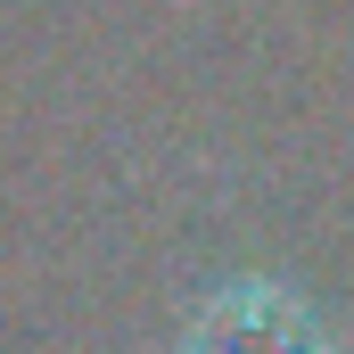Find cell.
Masks as SVG:
<instances>
[{"label":"cell","mask_w":354,"mask_h":354,"mask_svg":"<svg viewBox=\"0 0 354 354\" xmlns=\"http://www.w3.org/2000/svg\"><path fill=\"white\" fill-rule=\"evenodd\" d=\"M198 354H288V305H214Z\"/></svg>","instance_id":"6da1fadb"}]
</instances>
